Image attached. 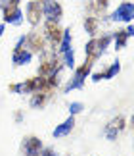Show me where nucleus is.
I'll use <instances>...</instances> for the list:
<instances>
[{
    "label": "nucleus",
    "mask_w": 134,
    "mask_h": 156,
    "mask_svg": "<svg viewBox=\"0 0 134 156\" xmlns=\"http://www.w3.org/2000/svg\"><path fill=\"white\" fill-rule=\"evenodd\" d=\"M111 43V37L109 35H103L102 39H92L88 41L86 46H84V52H86V58H92V60H98L103 50H106V46Z\"/></svg>",
    "instance_id": "1"
},
{
    "label": "nucleus",
    "mask_w": 134,
    "mask_h": 156,
    "mask_svg": "<svg viewBox=\"0 0 134 156\" xmlns=\"http://www.w3.org/2000/svg\"><path fill=\"white\" fill-rule=\"evenodd\" d=\"M4 21L14 23V25H19L23 21V12L19 8V0H8L4 4Z\"/></svg>",
    "instance_id": "2"
},
{
    "label": "nucleus",
    "mask_w": 134,
    "mask_h": 156,
    "mask_svg": "<svg viewBox=\"0 0 134 156\" xmlns=\"http://www.w3.org/2000/svg\"><path fill=\"white\" fill-rule=\"evenodd\" d=\"M59 68H62V60H59L58 54H46L39 68V75H44V77L56 75V73H59Z\"/></svg>",
    "instance_id": "3"
},
{
    "label": "nucleus",
    "mask_w": 134,
    "mask_h": 156,
    "mask_svg": "<svg viewBox=\"0 0 134 156\" xmlns=\"http://www.w3.org/2000/svg\"><path fill=\"white\" fill-rule=\"evenodd\" d=\"M39 2L42 4V16L46 17V21H59L62 20L63 10L59 6V2H56V0H39Z\"/></svg>",
    "instance_id": "4"
},
{
    "label": "nucleus",
    "mask_w": 134,
    "mask_h": 156,
    "mask_svg": "<svg viewBox=\"0 0 134 156\" xmlns=\"http://www.w3.org/2000/svg\"><path fill=\"white\" fill-rule=\"evenodd\" d=\"M111 21H123V23H132L134 21V4L132 2H123L117 10L113 12Z\"/></svg>",
    "instance_id": "5"
},
{
    "label": "nucleus",
    "mask_w": 134,
    "mask_h": 156,
    "mask_svg": "<svg viewBox=\"0 0 134 156\" xmlns=\"http://www.w3.org/2000/svg\"><path fill=\"white\" fill-rule=\"evenodd\" d=\"M44 37H46V41L52 46H58L59 43H62L63 29L58 25V21H46V25H44Z\"/></svg>",
    "instance_id": "6"
},
{
    "label": "nucleus",
    "mask_w": 134,
    "mask_h": 156,
    "mask_svg": "<svg viewBox=\"0 0 134 156\" xmlns=\"http://www.w3.org/2000/svg\"><path fill=\"white\" fill-rule=\"evenodd\" d=\"M46 37H42L40 33H31V35H27L25 41L23 43L27 44V50H31V52H39V54H44L46 50Z\"/></svg>",
    "instance_id": "7"
},
{
    "label": "nucleus",
    "mask_w": 134,
    "mask_h": 156,
    "mask_svg": "<svg viewBox=\"0 0 134 156\" xmlns=\"http://www.w3.org/2000/svg\"><path fill=\"white\" fill-rule=\"evenodd\" d=\"M25 16H27V21L31 23V25H39L40 23V17H42V4L39 0H31V2L27 4L25 8Z\"/></svg>",
    "instance_id": "8"
},
{
    "label": "nucleus",
    "mask_w": 134,
    "mask_h": 156,
    "mask_svg": "<svg viewBox=\"0 0 134 156\" xmlns=\"http://www.w3.org/2000/svg\"><path fill=\"white\" fill-rule=\"evenodd\" d=\"M123 129H125V118H123V116L113 118L111 122H109V125L106 127V139H107V141H115V139H117V135H119Z\"/></svg>",
    "instance_id": "9"
},
{
    "label": "nucleus",
    "mask_w": 134,
    "mask_h": 156,
    "mask_svg": "<svg viewBox=\"0 0 134 156\" xmlns=\"http://www.w3.org/2000/svg\"><path fill=\"white\" fill-rule=\"evenodd\" d=\"M23 152L25 156H40L42 152V143L40 139H36V137H25V141H23Z\"/></svg>",
    "instance_id": "10"
},
{
    "label": "nucleus",
    "mask_w": 134,
    "mask_h": 156,
    "mask_svg": "<svg viewBox=\"0 0 134 156\" xmlns=\"http://www.w3.org/2000/svg\"><path fill=\"white\" fill-rule=\"evenodd\" d=\"M33 58V52L23 48V46H15L14 54H12V62H14L15 66H27L29 62H31Z\"/></svg>",
    "instance_id": "11"
},
{
    "label": "nucleus",
    "mask_w": 134,
    "mask_h": 156,
    "mask_svg": "<svg viewBox=\"0 0 134 156\" xmlns=\"http://www.w3.org/2000/svg\"><path fill=\"white\" fill-rule=\"evenodd\" d=\"M73 127H75V116H69L65 119L63 123H59L56 129H54V139H62V137H67L73 131Z\"/></svg>",
    "instance_id": "12"
},
{
    "label": "nucleus",
    "mask_w": 134,
    "mask_h": 156,
    "mask_svg": "<svg viewBox=\"0 0 134 156\" xmlns=\"http://www.w3.org/2000/svg\"><path fill=\"white\" fill-rule=\"evenodd\" d=\"M48 97H50V93H44V91H40V93H33V98H31V108H42V106L46 104Z\"/></svg>",
    "instance_id": "13"
},
{
    "label": "nucleus",
    "mask_w": 134,
    "mask_h": 156,
    "mask_svg": "<svg viewBox=\"0 0 134 156\" xmlns=\"http://www.w3.org/2000/svg\"><path fill=\"white\" fill-rule=\"evenodd\" d=\"M98 27H100V20L96 16H90L84 20V29H86L88 35H96L98 33Z\"/></svg>",
    "instance_id": "14"
},
{
    "label": "nucleus",
    "mask_w": 134,
    "mask_h": 156,
    "mask_svg": "<svg viewBox=\"0 0 134 156\" xmlns=\"http://www.w3.org/2000/svg\"><path fill=\"white\" fill-rule=\"evenodd\" d=\"M94 62H96V60L86 58V62H84V64L81 66V68H77V69H75V75H77V77H81V79H86V75L90 73V69H92Z\"/></svg>",
    "instance_id": "15"
},
{
    "label": "nucleus",
    "mask_w": 134,
    "mask_h": 156,
    "mask_svg": "<svg viewBox=\"0 0 134 156\" xmlns=\"http://www.w3.org/2000/svg\"><path fill=\"white\" fill-rule=\"evenodd\" d=\"M126 41H129V35H126L125 29L117 31V33H115V48H117V50L125 48V46H126Z\"/></svg>",
    "instance_id": "16"
},
{
    "label": "nucleus",
    "mask_w": 134,
    "mask_h": 156,
    "mask_svg": "<svg viewBox=\"0 0 134 156\" xmlns=\"http://www.w3.org/2000/svg\"><path fill=\"white\" fill-rule=\"evenodd\" d=\"M71 50V29H63V37H62V43H59V52H67Z\"/></svg>",
    "instance_id": "17"
},
{
    "label": "nucleus",
    "mask_w": 134,
    "mask_h": 156,
    "mask_svg": "<svg viewBox=\"0 0 134 156\" xmlns=\"http://www.w3.org/2000/svg\"><path fill=\"white\" fill-rule=\"evenodd\" d=\"M119 71H121V64L119 62H113L106 71H103V79H111V77H115Z\"/></svg>",
    "instance_id": "18"
},
{
    "label": "nucleus",
    "mask_w": 134,
    "mask_h": 156,
    "mask_svg": "<svg viewBox=\"0 0 134 156\" xmlns=\"http://www.w3.org/2000/svg\"><path fill=\"white\" fill-rule=\"evenodd\" d=\"M63 58H65V66H67V68H75V54H73V48L63 52Z\"/></svg>",
    "instance_id": "19"
},
{
    "label": "nucleus",
    "mask_w": 134,
    "mask_h": 156,
    "mask_svg": "<svg viewBox=\"0 0 134 156\" xmlns=\"http://www.w3.org/2000/svg\"><path fill=\"white\" fill-rule=\"evenodd\" d=\"M82 102H71L69 104V114L71 116H75V114H79V112H82Z\"/></svg>",
    "instance_id": "20"
},
{
    "label": "nucleus",
    "mask_w": 134,
    "mask_h": 156,
    "mask_svg": "<svg viewBox=\"0 0 134 156\" xmlns=\"http://www.w3.org/2000/svg\"><path fill=\"white\" fill-rule=\"evenodd\" d=\"M125 31H126V35H129V37H134V23H130V25L126 27Z\"/></svg>",
    "instance_id": "21"
},
{
    "label": "nucleus",
    "mask_w": 134,
    "mask_h": 156,
    "mask_svg": "<svg viewBox=\"0 0 134 156\" xmlns=\"http://www.w3.org/2000/svg\"><path fill=\"white\" fill-rule=\"evenodd\" d=\"M132 129H134V114H132Z\"/></svg>",
    "instance_id": "22"
}]
</instances>
